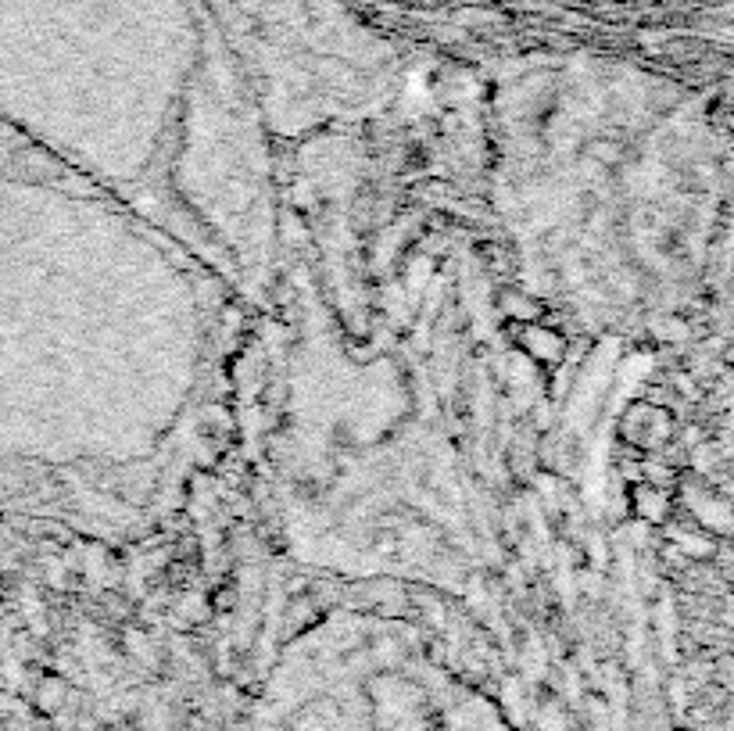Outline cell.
<instances>
[{
  "label": "cell",
  "instance_id": "1",
  "mask_svg": "<svg viewBox=\"0 0 734 731\" xmlns=\"http://www.w3.org/2000/svg\"><path fill=\"white\" fill-rule=\"evenodd\" d=\"M0 595H4V581H0Z\"/></svg>",
  "mask_w": 734,
  "mask_h": 731
}]
</instances>
